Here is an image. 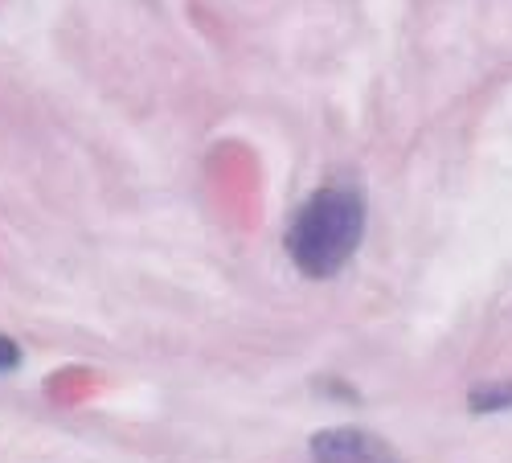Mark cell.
Returning <instances> with one entry per match:
<instances>
[{
	"label": "cell",
	"mask_w": 512,
	"mask_h": 463,
	"mask_svg": "<svg viewBox=\"0 0 512 463\" xmlns=\"http://www.w3.org/2000/svg\"><path fill=\"white\" fill-rule=\"evenodd\" d=\"M365 238V197L353 185H324L300 201L283 234L291 263L308 279H332Z\"/></svg>",
	"instance_id": "cell-1"
},
{
	"label": "cell",
	"mask_w": 512,
	"mask_h": 463,
	"mask_svg": "<svg viewBox=\"0 0 512 463\" xmlns=\"http://www.w3.org/2000/svg\"><path fill=\"white\" fill-rule=\"evenodd\" d=\"M312 463H406V459L365 427H328L312 435Z\"/></svg>",
	"instance_id": "cell-2"
},
{
	"label": "cell",
	"mask_w": 512,
	"mask_h": 463,
	"mask_svg": "<svg viewBox=\"0 0 512 463\" xmlns=\"http://www.w3.org/2000/svg\"><path fill=\"white\" fill-rule=\"evenodd\" d=\"M472 406L476 410H504V406H512V382L508 386H484V390H476L472 394Z\"/></svg>",
	"instance_id": "cell-3"
},
{
	"label": "cell",
	"mask_w": 512,
	"mask_h": 463,
	"mask_svg": "<svg viewBox=\"0 0 512 463\" xmlns=\"http://www.w3.org/2000/svg\"><path fill=\"white\" fill-rule=\"evenodd\" d=\"M21 365V345L13 341V336L0 332V373H13Z\"/></svg>",
	"instance_id": "cell-4"
}]
</instances>
